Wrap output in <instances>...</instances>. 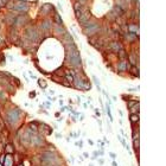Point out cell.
I'll return each mask as SVG.
<instances>
[{"instance_id": "f546056e", "label": "cell", "mask_w": 166, "mask_h": 166, "mask_svg": "<svg viewBox=\"0 0 166 166\" xmlns=\"http://www.w3.org/2000/svg\"><path fill=\"white\" fill-rule=\"evenodd\" d=\"M55 138L56 139H62V134L61 133H55Z\"/></svg>"}, {"instance_id": "cb8c5ba5", "label": "cell", "mask_w": 166, "mask_h": 166, "mask_svg": "<svg viewBox=\"0 0 166 166\" xmlns=\"http://www.w3.org/2000/svg\"><path fill=\"white\" fill-rule=\"evenodd\" d=\"M5 153H0V166L3 165V162H4V160H5Z\"/></svg>"}, {"instance_id": "8fae6325", "label": "cell", "mask_w": 166, "mask_h": 166, "mask_svg": "<svg viewBox=\"0 0 166 166\" xmlns=\"http://www.w3.org/2000/svg\"><path fill=\"white\" fill-rule=\"evenodd\" d=\"M1 166H16V158L13 154H6Z\"/></svg>"}, {"instance_id": "5bb4252c", "label": "cell", "mask_w": 166, "mask_h": 166, "mask_svg": "<svg viewBox=\"0 0 166 166\" xmlns=\"http://www.w3.org/2000/svg\"><path fill=\"white\" fill-rule=\"evenodd\" d=\"M0 103L3 106L7 105V93L3 88H0Z\"/></svg>"}, {"instance_id": "9c48e42d", "label": "cell", "mask_w": 166, "mask_h": 166, "mask_svg": "<svg viewBox=\"0 0 166 166\" xmlns=\"http://www.w3.org/2000/svg\"><path fill=\"white\" fill-rule=\"evenodd\" d=\"M16 13L14 12H6L5 14H3V24L7 25V26H11L14 21V18H16Z\"/></svg>"}, {"instance_id": "4dcf8cb0", "label": "cell", "mask_w": 166, "mask_h": 166, "mask_svg": "<svg viewBox=\"0 0 166 166\" xmlns=\"http://www.w3.org/2000/svg\"><path fill=\"white\" fill-rule=\"evenodd\" d=\"M23 76H24V78H25V81H26V82L28 83V82H30V78L27 77V75H26V73H23Z\"/></svg>"}, {"instance_id": "7a4b0ae2", "label": "cell", "mask_w": 166, "mask_h": 166, "mask_svg": "<svg viewBox=\"0 0 166 166\" xmlns=\"http://www.w3.org/2000/svg\"><path fill=\"white\" fill-rule=\"evenodd\" d=\"M48 145H49V142L46 141L45 137H43L39 133H33L31 135L30 150H32L33 152H38L40 150H44V148H46Z\"/></svg>"}, {"instance_id": "e0dca14e", "label": "cell", "mask_w": 166, "mask_h": 166, "mask_svg": "<svg viewBox=\"0 0 166 166\" xmlns=\"http://www.w3.org/2000/svg\"><path fill=\"white\" fill-rule=\"evenodd\" d=\"M139 114H129V122L130 125H139Z\"/></svg>"}, {"instance_id": "83f0119b", "label": "cell", "mask_w": 166, "mask_h": 166, "mask_svg": "<svg viewBox=\"0 0 166 166\" xmlns=\"http://www.w3.org/2000/svg\"><path fill=\"white\" fill-rule=\"evenodd\" d=\"M97 161H98L100 165H103L105 164V159L103 158H97Z\"/></svg>"}, {"instance_id": "ac0fdd59", "label": "cell", "mask_w": 166, "mask_h": 166, "mask_svg": "<svg viewBox=\"0 0 166 166\" xmlns=\"http://www.w3.org/2000/svg\"><path fill=\"white\" fill-rule=\"evenodd\" d=\"M37 84H38V87H39L43 91L48 88V82H46V80H44V78H37Z\"/></svg>"}, {"instance_id": "e575fe53", "label": "cell", "mask_w": 166, "mask_h": 166, "mask_svg": "<svg viewBox=\"0 0 166 166\" xmlns=\"http://www.w3.org/2000/svg\"><path fill=\"white\" fill-rule=\"evenodd\" d=\"M3 110H4V106L0 103V115H1V113H3Z\"/></svg>"}, {"instance_id": "7c38bea8", "label": "cell", "mask_w": 166, "mask_h": 166, "mask_svg": "<svg viewBox=\"0 0 166 166\" xmlns=\"http://www.w3.org/2000/svg\"><path fill=\"white\" fill-rule=\"evenodd\" d=\"M3 89H4L8 95H14V94H16V90H17V87H16L14 84H12L11 82H8L6 85L3 87Z\"/></svg>"}, {"instance_id": "4316f807", "label": "cell", "mask_w": 166, "mask_h": 166, "mask_svg": "<svg viewBox=\"0 0 166 166\" xmlns=\"http://www.w3.org/2000/svg\"><path fill=\"white\" fill-rule=\"evenodd\" d=\"M109 157H110L113 160H115V159H116V154H115L114 152H109Z\"/></svg>"}, {"instance_id": "d590c367", "label": "cell", "mask_w": 166, "mask_h": 166, "mask_svg": "<svg viewBox=\"0 0 166 166\" xmlns=\"http://www.w3.org/2000/svg\"><path fill=\"white\" fill-rule=\"evenodd\" d=\"M112 166H119V165H117V162H116L115 160H113V161H112Z\"/></svg>"}, {"instance_id": "9a60e30c", "label": "cell", "mask_w": 166, "mask_h": 166, "mask_svg": "<svg viewBox=\"0 0 166 166\" xmlns=\"http://www.w3.org/2000/svg\"><path fill=\"white\" fill-rule=\"evenodd\" d=\"M51 18H52V21H53L55 24H64V23H63V20H62L61 14H59L57 11H53V13H52Z\"/></svg>"}, {"instance_id": "52a82bcc", "label": "cell", "mask_w": 166, "mask_h": 166, "mask_svg": "<svg viewBox=\"0 0 166 166\" xmlns=\"http://www.w3.org/2000/svg\"><path fill=\"white\" fill-rule=\"evenodd\" d=\"M38 133L42 134L43 137H48L52 134V127L48 123H45L44 121H39L38 122Z\"/></svg>"}, {"instance_id": "ba28073f", "label": "cell", "mask_w": 166, "mask_h": 166, "mask_svg": "<svg viewBox=\"0 0 166 166\" xmlns=\"http://www.w3.org/2000/svg\"><path fill=\"white\" fill-rule=\"evenodd\" d=\"M66 31V27L64 26V24H55L52 26V36H55L56 38H59L63 33Z\"/></svg>"}, {"instance_id": "74e56055", "label": "cell", "mask_w": 166, "mask_h": 166, "mask_svg": "<svg viewBox=\"0 0 166 166\" xmlns=\"http://www.w3.org/2000/svg\"><path fill=\"white\" fill-rule=\"evenodd\" d=\"M88 144H89V145H91V146L94 145V142H93V140H88Z\"/></svg>"}, {"instance_id": "8992f818", "label": "cell", "mask_w": 166, "mask_h": 166, "mask_svg": "<svg viewBox=\"0 0 166 166\" xmlns=\"http://www.w3.org/2000/svg\"><path fill=\"white\" fill-rule=\"evenodd\" d=\"M30 20H31V18L28 17L27 13H25V14H18V16H16L14 21H13L12 25H14L18 28H23V27H25L30 23Z\"/></svg>"}, {"instance_id": "d6986e66", "label": "cell", "mask_w": 166, "mask_h": 166, "mask_svg": "<svg viewBox=\"0 0 166 166\" xmlns=\"http://www.w3.org/2000/svg\"><path fill=\"white\" fill-rule=\"evenodd\" d=\"M5 64H6V56L3 52H0V65H5Z\"/></svg>"}, {"instance_id": "4fadbf2b", "label": "cell", "mask_w": 166, "mask_h": 166, "mask_svg": "<svg viewBox=\"0 0 166 166\" xmlns=\"http://www.w3.org/2000/svg\"><path fill=\"white\" fill-rule=\"evenodd\" d=\"M38 122H39V120H31L26 123V127H28L33 132H38Z\"/></svg>"}, {"instance_id": "d6a6232c", "label": "cell", "mask_w": 166, "mask_h": 166, "mask_svg": "<svg viewBox=\"0 0 166 166\" xmlns=\"http://www.w3.org/2000/svg\"><path fill=\"white\" fill-rule=\"evenodd\" d=\"M7 58L10 59V62H13V61H14V58H13V56H12V55H8V56H7Z\"/></svg>"}, {"instance_id": "7402d4cb", "label": "cell", "mask_w": 166, "mask_h": 166, "mask_svg": "<svg viewBox=\"0 0 166 166\" xmlns=\"http://www.w3.org/2000/svg\"><path fill=\"white\" fill-rule=\"evenodd\" d=\"M21 164H23L24 166H32V165H31V161H30V159H28V160H27V159H23Z\"/></svg>"}, {"instance_id": "6da1fadb", "label": "cell", "mask_w": 166, "mask_h": 166, "mask_svg": "<svg viewBox=\"0 0 166 166\" xmlns=\"http://www.w3.org/2000/svg\"><path fill=\"white\" fill-rule=\"evenodd\" d=\"M25 115H26L25 112L19 106H10V107L5 106L1 113V117L4 119L5 126L11 133L16 132L18 128L24 126L23 120Z\"/></svg>"}, {"instance_id": "484cf974", "label": "cell", "mask_w": 166, "mask_h": 166, "mask_svg": "<svg viewBox=\"0 0 166 166\" xmlns=\"http://www.w3.org/2000/svg\"><path fill=\"white\" fill-rule=\"evenodd\" d=\"M7 1H5V0H0V8H5Z\"/></svg>"}, {"instance_id": "ab89813d", "label": "cell", "mask_w": 166, "mask_h": 166, "mask_svg": "<svg viewBox=\"0 0 166 166\" xmlns=\"http://www.w3.org/2000/svg\"><path fill=\"white\" fill-rule=\"evenodd\" d=\"M89 166H94V165H93V164H90V165H89Z\"/></svg>"}, {"instance_id": "277c9868", "label": "cell", "mask_w": 166, "mask_h": 166, "mask_svg": "<svg viewBox=\"0 0 166 166\" xmlns=\"http://www.w3.org/2000/svg\"><path fill=\"white\" fill-rule=\"evenodd\" d=\"M30 8H31V1H26V0H16L13 12L17 16L18 14H25V13H28Z\"/></svg>"}, {"instance_id": "836d02e7", "label": "cell", "mask_w": 166, "mask_h": 166, "mask_svg": "<svg viewBox=\"0 0 166 166\" xmlns=\"http://www.w3.org/2000/svg\"><path fill=\"white\" fill-rule=\"evenodd\" d=\"M83 157H84V159H87V158H89L90 155H89V153H88V152H84V153H83Z\"/></svg>"}, {"instance_id": "5b68a950", "label": "cell", "mask_w": 166, "mask_h": 166, "mask_svg": "<svg viewBox=\"0 0 166 166\" xmlns=\"http://www.w3.org/2000/svg\"><path fill=\"white\" fill-rule=\"evenodd\" d=\"M53 11H56L55 6L50 3H45L43 4L40 7H39V12H38V16L40 18H44V17H51Z\"/></svg>"}, {"instance_id": "2e32d148", "label": "cell", "mask_w": 166, "mask_h": 166, "mask_svg": "<svg viewBox=\"0 0 166 166\" xmlns=\"http://www.w3.org/2000/svg\"><path fill=\"white\" fill-rule=\"evenodd\" d=\"M128 74L132 76V77H139V66H130V69L128 71Z\"/></svg>"}, {"instance_id": "44dd1931", "label": "cell", "mask_w": 166, "mask_h": 166, "mask_svg": "<svg viewBox=\"0 0 166 166\" xmlns=\"http://www.w3.org/2000/svg\"><path fill=\"white\" fill-rule=\"evenodd\" d=\"M90 158H91V160H97V158H98V152H97V151H94V152H93V155H91Z\"/></svg>"}, {"instance_id": "8d00e7d4", "label": "cell", "mask_w": 166, "mask_h": 166, "mask_svg": "<svg viewBox=\"0 0 166 166\" xmlns=\"http://www.w3.org/2000/svg\"><path fill=\"white\" fill-rule=\"evenodd\" d=\"M59 115H61V112H57V113H55V116H56V117H59Z\"/></svg>"}, {"instance_id": "f1b7e54d", "label": "cell", "mask_w": 166, "mask_h": 166, "mask_svg": "<svg viewBox=\"0 0 166 166\" xmlns=\"http://www.w3.org/2000/svg\"><path fill=\"white\" fill-rule=\"evenodd\" d=\"M75 145H76V146H78L80 148H82V145H83V142H82V140H80V141H76V142H75Z\"/></svg>"}, {"instance_id": "30bf717a", "label": "cell", "mask_w": 166, "mask_h": 166, "mask_svg": "<svg viewBox=\"0 0 166 166\" xmlns=\"http://www.w3.org/2000/svg\"><path fill=\"white\" fill-rule=\"evenodd\" d=\"M3 153H5V154H13V155H14V154L17 153V148H16L14 144H13V142H7V144L4 146Z\"/></svg>"}, {"instance_id": "1f68e13d", "label": "cell", "mask_w": 166, "mask_h": 166, "mask_svg": "<svg viewBox=\"0 0 166 166\" xmlns=\"http://www.w3.org/2000/svg\"><path fill=\"white\" fill-rule=\"evenodd\" d=\"M28 74H30V76H31V78H32V80H37V76H36V75H33V74H32V71H28Z\"/></svg>"}, {"instance_id": "603a6c76", "label": "cell", "mask_w": 166, "mask_h": 166, "mask_svg": "<svg viewBox=\"0 0 166 166\" xmlns=\"http://www.w3.org/2000/svg\"><path fill=\"white\" fill-rule=\"evenodd\" d=\"M36 95H37V93H36L35 90H32V91L28 93V97H30V98H36Z\"/></svg>"}, {"instance_id": "d4e9b609", "label": "cell", "mask_w": 166, "mask_h": 166, "mask_svg": "<svg viewBox=\"0 0 166 166\" xmlns=\"http://www.w3.org/2000/svg\"><path fill=\"white\" fill-rule=\"evenodd\" d=\"M93 80H94V82H95V84H96V87H97V89H98V90H101V88H100V82H98V80H97V78H96L95 76L93 77Z\"/></svg>"}, {"instance_id": "3957f363", "label": "cell", "mask_w": 166, "mask_h": 166, "mask_svg": "<svg viewBox=\"0 0 166 166\" xmlns=\"http://www.w3.org/2000/svg\"><path fill=\"white\" fill-rule=\"evenodd\" d=\"M39 31L44 35H52V26H53V21L51 17H44L42 18V20L37 24Z\"/></svg>"}, {"instance_id": "ffe728a7", "label": "cell", "mask_w": 166, "mask_h": 166, "mask_svg": "<svg viewBox=\"0 0 166 166\" xmlns=\"http://www.w3.org/2000/svg\"><path fill=\"white\" fill-rule=\"evenodd\" d=\"M43 105V107H45L46 109H50L51 108V101H45L44 103H42Z\"/></svg>"}, {"instance_id": "f35d334b", "label": "cell", "mask_w": 166, "mask_h": 166, "mask_svg": "<svg viewBox=\"0 0 166 166\" xmlns=\"http://www.w3.org/2000/svg\"><path fill=\"white\" fill-rule=\"evenodd\" d=\"M16 166H24L21 162H18V164H16Z\"/></svg>"}]
</instances>
